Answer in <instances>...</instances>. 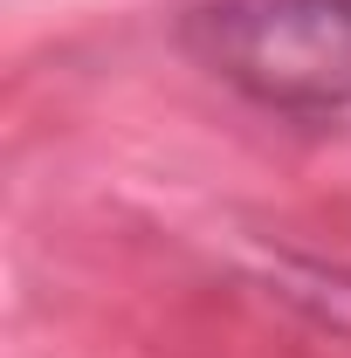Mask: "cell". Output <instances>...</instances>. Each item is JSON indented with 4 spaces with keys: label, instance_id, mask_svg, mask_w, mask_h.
I'll list each match as a JSON object with an SVG mask.
<instances>
[{
    "label": "cell",
    "instance_id": "cell-1",
    "mask_svg": "<svg viewBox=\"0 0 351 358\" xmlns=\"http://www.w3.org/2000/svg\"><path fill=\"white\" fill-rule=\"evenodd\" d=\"M220 76L282 110L351 103V0H214L193 21Z\"/></svg>",
    "mask_w": 351,
    "mask_h": 358
}]
</instances>
